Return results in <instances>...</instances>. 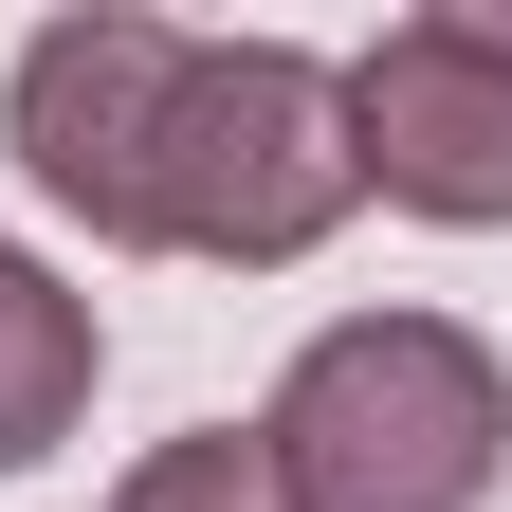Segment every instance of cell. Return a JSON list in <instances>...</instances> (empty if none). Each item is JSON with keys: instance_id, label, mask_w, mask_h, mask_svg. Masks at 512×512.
<instances>
[{"instance_id": "1", "label": "cell", "mask_w": 512, "mask_h": 512, "mask_svg": "<svg viewBox=\"0 0 512 512\" xmlns=\"http://www.w3.org/2000/svg\"><path fill=\"white\" fill-rule=\"evenodd\" d=\"M275 512H494L512 476V366L458 311H330L256 403Z\"/></svg>"}, {"instance_id": "2", "label": "cell", "mask_w": 512, "mask_h": 512, "mask_svg": "<svg viewBox=\"0 0 512 512\" xmlns=\"http://www.w3.org/2000/svg\"><path fill=\"white\" fill-rule=\"evenodd\" d=\"M348 183V74L311 37H183L165 147H147V256H202V275H293L330 256Z\"/></svg>"}, {"instance_id": "3", "label": "cell", "mask_w": 512, "mask_h": 512, "mask_svg": "<svg viewBox=\"0 0 512 512\" xmlns=\"http://www.w3.org/2000/svg\"><path fill=\"white\" fill-rule=\"evenodd\" d=\"M330 74H348V183L384 220L512 238V19L494 0H421Z\"/></svg>"}, {"instance_id": "4", "label": "cell", "mask_w": 512, "mask_h": 512, "mask_svg": "<svg viewBox=\"0 0 512 512\" xmlns=\"http://www.w3.org/2000/svg\"><path fill=\"white\" fill-rule=\"evenodd\" d=\"M165 92H183V19L147 0H74L0 55V147L92 256H147V147H165Z\"/></svg>"}, {"instance_id": "5", "label": "cell", "mask_w": 512, "mask_h": 512, "mask_svg": "<svg viewBox=\"0 0 512 512\" xmlns=\"http://www.w3.org/2000/svg\"><path fill=\"white\" fill-rule=\"evenodd\" d=\"M92 384H110V311L55 275L37 238H0V476H37L55 439L92 421Z\"/></svg>"}, {"instance_id": "6", "label": "cell", "mask_w": 512, "mask_h": 512, "mask_svg": "<svg viewBox=\"0 0 512 512\" xmlns=\"http://www.w3.org/2000/svg\"><path fill=\"white\" fill-rule=\"evenodd\" d=\"M110 512H275V476H256V421H183V439H147V458L110 476Z\"/></svg>"}]
</instances>
